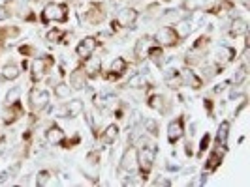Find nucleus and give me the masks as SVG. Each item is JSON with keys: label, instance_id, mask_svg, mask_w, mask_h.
Returning <instances> with one entry per match:
<instances>
[{"label": "nucleus", "instance_id": "f257e3e1", "mask_svg": "<svg viewBox=\"0 0 250 187\" xmlns=\"http://www.w3.org/2000/svg\"><path fill=\"white\" fill-rule=\"evenodd\" d=\"M154 157H156V148L152 144H143L138 150V169L143 180L149 178L150 170H152V165H154Z\"/></svg>", "mask_w": 250, "mask_h": 187}, {"label": "nucleus", "instance_id": "f03ea898", "mask_svg": "<svg viewBox=\"0 0 250 187\" xmlns=\"http://www.w3.org/2000/svg\"><path fill=\"white\" fill-rule=\"evenodd\" d=\"M42 21L43 23H66L68 21V6L51 2L42 12Z\"/></svg>", "mask_w": 250, "mask_h": 187}, {"label": "nucleus", "instance_id": "7ed1b4c3", "mask_svg": "<svg viewBox=\"0 0 250 187\" xmlns=\"http://www.w3.org/2000/svg\"><path fill=\"white\" fill-rule=\"evenodd\" d=\"M53 66H55V58H53V56H40V58H36V60L32 62V66H30L32 81L38 83L40 79H43V77L51 71Z\"/></svg>", "mask_w": 250, "mask_h": 187}, {"label": "nucleus", "instance_id": "20e7f679", "mask_svg": "<svg viewBox=\"0 0 250 187\" xmlns=\"http://www.w3.org/2000/svg\"><path fill=\"white\" fill-rule=\"evenodd\" d=\"M138 10L136 8H125L117 13V19L111 23V30L115 32L117 28H128V26H134V23L138 21Z\"/></svg>", "mask_w": 250, "mask_h": 187}, {"label": "nucleus", "instance_id": "39448f33", "mask_svg": "<svg viewBox=\"0 0 250 187\" xmlns=\"http://www.w3.org/2000/svg\"><path fill=\"white\" fill-rule=\"evenodd\" d=\"M179 39H181V37L177 36L175 28H171V26H162V28L154 34V41H156V45H160V47H175V45H179Z\"/></svg>", "mask_w": 250, "mask_h": 187}, {"label": "nucleus", "instance_id": "423d86ee", "mask_svg": "<svg viewBox=\"0 0 250 187\" xmlns=\"http://www.w3.org/2000/svg\"><path fill=\"white\" fill-rule=\"evenodd\" d=\"M49 92L47 90H40V88H32L30 90V96H28V101H30V107L34 112L43 111L47 105H49Z\"/></svg>", "mask_w": 250, "mask_h": 187}, {"label": "nucleus", "instance_id": "0eeeda50", "mask_svg": "<svg viewBox=\"0 0 250 187\" xmlns=\"http://www.w3.org/2000/svg\"><path fill=\"white\" fill-rule=\"evenodd\" d=\"M235 58V49L233 47H229V45H220V47H216L213 52V62L216 66H226V64H229L231 60Z\"/></svg>", "mask_w": 250, "mask_h": 187}, {"label": "nucleus", "instance_id": "6e6552de", "mask_svg": "<svg viewBox=\"0 0 250 187\" xmlns=\"http://www.w3.org/2000/svg\"><path fill=\"white\" fill-rule=\"evenodd\" d=\"M121 169L128 172V174H132V172H136L138 170V150L136 148H128L123 153V157H121Z\"/></svg>", "mask_w": 250, "mask_h": 187}, {"label": "nucleus", "instance_id": "1a4fd4ad", "mask_svg": "<svg viewBox=\"0 0 250 187\" xmlns=\"http://www.w3.org/2000/svg\"><path fill=\"white\" fill-rule=\"evenodd\" d=\"M183 135H185V118L179 116L177 120L169 122V125H167V140L171 144H175L183 138Z\"/></svg>", "mask_w": 250, "mask_h": 187}, {"label": "nucleus", "instance_id": "9d476101", "mask_svg": "<svg viewBox=\"0 0 250 187\" xmlns=\"http://www.w3.org/2000/svg\"><path fill=\"white\" fill-rule=\"evenodd\" d=\"M98 47V41H96V37H83L79 43H77V47H75V52H77V56H81V58H88V56H92V52L96 51Z\"/></svg>", "mask_w": 250, "mask_h": 187}, {"label": "nucleus", "instance_id": "9b49d317", "mask_svg": "<svg viewBox=\"0 0 250 187\" xmlns=\"http://www.w3.org/2000/svg\"><path fill=\"white\" fill-rule=\"evenodd\" d=\"M21 116H23V107H21L19 101H15V103H12V105H6V109H4V112H2V120H4V124L6 125L15 124Z\"/></svg>", "mask_w": 250, "mask_h": 187}, {"label": "nucleus", "instance_id": "f8f14e48", "mask_svg": "<svg viewBox=\"0 0 250 187\" xmlns=\"http://www.w3.org/2000/svg\"><path fill=\"white\" fill-rule=\"evenodd\" d=\"M105 19V10L102 4H90L85 12V21L88 25H100L102 21Z\"/></svg>", "mask_w": 250, "mask_h": 187}, {"label": "nucleus", "instance_id": "ddd939ff", "mask_svg": "<svg viewBox=\"0 0 250 187\" xmlns=\"http://www.w3.org/2000/svg\"><path fill=\"white\" fill-rule=\"evenodd\" d=\"M83 111H85L83 101L72 100V101H68L62 109H59V114H62V116H66V118H75V116H79Z\"/></svg>", "mask_w": 250, "mask_h": 187}, {"label": "nucleus", "instance_id": "4468645a", "mask_svg": "<svg viewBox=\"0 0 250 187\" xmlns=\"http://www.w3.org/2000/svg\"><path fill=\"white\" fill-rule=\"evenodd\" d=\"M81 68H83V71H85L87 77L96 79L98 73L102 71V62H100V58H96V56H88V58H85V64H83Z\"/></svg>", "mask_w": 250, "mask_h": 187}, {"label": "nucleus", "instance_id": "2eb2a0df", "mask_svg": "<svg viewBox=\"0 0 250 187\" xmlns=\"http://www.w3.org/2000/svg\"><path fill=\"white\" fill-rule=\"evenodd\" d=\"M126 69H128V62H126L123 56H119V58H115L111 62V68H109V75H107V79L113 81V79H119L121 75L125 73Z\"/></svg>", "mask_w": 250, "mask_h": 187}, {"label": "nucleus", "instance_id": "dca6fc26", "mask_svg": "<svg viewBox=\"0 0 250 187\" xmlns=\"http://www.w3.org/2000/svg\"><path fill=\"white\" fill-rule=\"evenodd\" d=\"M224 150L226 148H222V150L216 148L213 153L209 155V159H207V163H205V169H207V172H214V170H216V169L222 165V159H224Z\"/></svg>", "mask_w": 250, "mask_h": 187}, {"label": "nucleus", "instance_id": "f3484780", "mask_svg": "<svg viewBox=\"0 0 250 187\" xmlns=\"http://www.w3.org/2000/svg\"><path fill=\"white\" fill-rule=\"evenodd\" d=\"M85 83H87V75L83 71V68H77L70 73V86L74 90H81L85 88Z\"/></svg>", "mask_w": 250, "mask_h": 187}, {"label": "nucleus", "instance_id": "a211bd4d", "mask_svg": "<svg viewBox=\"0 0 250 187\" xmlns=\"http://www.w3.org/2000/svg\"><path fill=\"white\" fill-rule=\"evenodd\" d=\"M45 140L49 142V144H61L64 140V131L59 127V125H51L49 129L45 131Z\"/></svg>", "mask_w": 250, "mask_h": 187}, {"label": "nucleus", "instance_id": "6ab92c4d", "mask_svg": "<svg viewBox=\"0 0 250 187\" xmlns=\"http://www.w3.org/2000/svg\"><path fill=\"white\" fill-rule=\"evenodd\" d=\"M249 32V23L245 21V19H233V23H231V28H229V36L237 37V36H245Z\"/></svg>", "mask_w": 250, "mask_h": 187}, {"label": "nucleus", "instance_id": "aec40b11", "mask_svg": "<svg viewBox=\"0 0 250 187\" xmlns=\"http://www.w3.org/2000/svg\"><path fill=\"white\" fill-rule=\"evenodd\" d=\"M126 86H130V88H149L150 83L147 81V75H145V73H136V75H132V77L128 79Z\"/></svg>", "mask_w": 250, "mask_h": 187}, {"label": "nucleus", "instance_id": "412c9836", "mask_svg": "<svg viewBox=\"0 0 250 187\" xmlns=\"http://www.w3.org/2000/svg\"><path fill=\"white\" fill-rule=\"evenodd\" d=\"M21 75V71H19V66L17 64H13V62H10V64H6L4 68H2V79L4 81H15L17 77Z\"/></svg>", "mask_w": 250, "mask_h": 187}, {"label": "nucleus", "instance_id": "4be33fe9", "mask_svg": "<svg viewBox=\"0 0 250 187\" xmlns=\"http://www.w3.org/2000/svg\"><path fill=\"white\" fill-rule=\"evenodd\" d=\"M166 85L169 88H179L183 85V75L179 69H167L166 73Z\"/></svg>", "mask_w": 250, "mask_h": 187}, {"label": "nucleus", "instance_id": "5701e85b", "mask_svg": "<svg viewBox=\"0 0 250 187\" xmlns=\"http://www.w3.org/2000/svg\"><path fill=\"white\" fill-rule=\"evenodd\" d=\"M228 137H229V122L224 120L220 127H218V135H216V142H218V146H222L226 148L228 146Z\"/></svg>", "mask_w": 250, "mask_h": 187}, {"label": "nucleus", "instance_id": "b1692460", "mask_svg": "<svg viewBox=\"0 0 250 187\" xmlns=\"http://www.w3.org/2000/svg\"><path fill=\"white\" fill-rule=\"evenodd\" d=\"M147 105H149L150 109H154V111H158V112L167 111V109H166V98L160 96V94H152L149 98V101H147Z\"/></svg>", "mask_w": 250, "mask_h": 187}, {"label": "nucleus", "instance_id": "393cba45", "mask_svg": "<svg viewBox=\"0 0 250 187\" xmlns=\"http://www.w3.org/2000/svg\"><path fill=\"white\" fill-rule=\"evenodd\" d=\"M192 28H194V26H192V23H190V19H181V21L175 25V32H177V36L183 39V37L190 36Z\"/></svg>", "mask_w": 250, "mask_h": 187}, {"label": "nucleus", "instance_id": "a878e982", "mask_svg": "<svg viewBox=\"0 0 250 187\" xmlns=\"http://www.w3.org/2000/svg\"><path fill=\"white\" fill-rule=\"evenodd\" d=\"M117 137H119V125L111 124L105 127V131H104V135H102V140H104L105 144H111V142L117 140Z\"/></svg>", "mask_w": 250, "mask_h": 187}, {"label": "nucleus", "instance_id": "bb28decb", "mask_svg": "<svg viewBox=\"0 0 250 187\" xmlns=\"http://www.w3.org/2000/svg\"><path fill=\"white\" fill-rule=\"evenodd\" d=\"M209 0H185L183 2V10L185 12H198L201 8H205V4H207Z\"/></svg>", "mask_w": 250, "mask_h": 187}, {"label": "nucleus", "instance_id": "cd10ccee", "mask_svg": "<svg viewBox=\"0 0 250 187\" xmlns=\"http://www.w3.org/2000/svg\"><path fill=\"white\" fill-rule=\"evenodd\" d=\"M70 94H72V86H70V85H66V83L55 85V96H57L59 100H68Z\"/></svg>", "mask_w": 250, "mask_h": 187}, {"label": "nucleus", "instance_id": "c85d7f7f", "mask_svg": "<svg viewBox=\"0 0 250 187\" xmlns=\"http://www.w3.org/2000/svg\"><path fill=\"white\" fill-rule=\"evenodd\" d=\"M147 56H149L152 62H156L158 66L162 64V58H164V51L160 45H154V47H149L147 49Z\"/></svg>", "mask_w": 250, "mask_h": 187}, {"label": "nucleus", "instance_id": "c756f323", "mask_svg": "<svg viewBox=\"0 0 250 187\" xmlns=\"http://www.w3.org/2000/svg\"><path fill=\"white\" fill-rule=\"evenodd\" d=\"M185 79H187V83H188V85H190L192 88H194V90H200L201 85H203L201 77H198V75L194 73L192 69H187V73H185Z\"/></svg>", "mask_w": 250, "mask_h": 187}, {"label": "nucleus", "instance_id": "7c9ffc66", "mask_svg": "<svg viewBox=\"0 0 250 187\" xmlns=\"http://www.w3.org/2000/svg\"><path fill=\"white\" fill-rule=\"evenodd\" d=\"M51 180H53V172L51 170H40L36 174V184L38 186H49L51 184Z\"/></svg>", "mask_w": 250, "mask_h": 187}, {"label": "nucleus", "instance_id": "2f4dec72", "mask_svg": "<svg viewBox=\"0 0 250 187\" xmlns=\"http://www.w3.org/2000/svg\"><path fill=\"white\" fill-rule=\"evenodd\" d=\"M247 75H249V71H247V66H241L237 71H235V75H233V79H231V83L235 85V86H241L243 83H245V79H247Z\"/></svg>", "mask_w": 250, "mask_h": 187}, {"label": "nucleus", "instance_id": "473e14b6", "mask_svg": "<svg viewBox=\"0 0 250 187\" xmlns=\"http://www.w3.org/2000/svg\"><path fill=\"white\" fill-rule=\"evenodd\" d=\"M147 41H149V37H141L138 39V43H136V49H134V54L138 56L139 60L145 56V49H147Z\"/></svg>", "mask_w": 250, "mask_h": 187}, {"label": "nucleus", "instance_id": "72a5a7b5", "mask_svg": "<svg viewBox=\"0 0 250 187\" xmlns=\"http://www.w3.org/2000/svg\"><path fill=\"white\" fill-rule=\"evenodd\" d=\"M19 98H21V88L13 86L12 90L6 94V105H12L15 101H19Z\"/></svg>", "mask_w": 250, "mask_h": 187}, {"label": "nucleus", "instance_id": "f704fd0d", "mask_svg": "<svg viewBox=\"0 0 250 187\" xmlns=\"http://www.w3.org/2000/svg\"><path fill=\"white\" fill-rule=\"evenodd\" d=\"M145 129L149 131L150 135H158V122L152 120V118H147L145 120Z\"/></svg>", "mask_w": 250, "mask_h": 187}, {"label": "nucleus", "instance_id": "c9c22d12", "mask_svg": "<svg viewBox=\"0 0 250 187\" xmlns=\"http://www.w3.org/2000/svg\"><path fill=\"white\" fill-rule=\"evenodd\" d=\"M109 101H111V98H105V96H94V105H96L98 109H105V107H109Z\"/></svg>", "mask_w": 250, "mask_h": 187}, {"label": "nucleus", "instance_id": "e433bc0d", "mask_svg": "<svg viewBox=\"0 0 250 187\" xmlns=\"http://www.w3.org/2000/svg\"><path fill=\"white\" fill-rule=\"evenodd\" d=\"M62 37H64V32H62V30H59V28L51 30L49 34H47V39H49V41H53V43H55V41H61Z\"/></svg>", "mask_w": 250, "mask_h": 187}, {"label": "nucleus", "instance_id": "4c0bfd02", "mask_svg": "<svg viewBox=\"0 0 250 187\" xmlns=\"http://www.w3.org/2000/svg\"><path fill=\"white\" fill-rule=\"evenodd\" d=\"M209 142H211V135L205 133V137L201 138V144H200V155H203V152L209 148Z\"/></svg>", "mask_w": 250, "mask_h": 187}, {"label": "nucleus", "instance_id": "58836bf2", "mask_svg": "<svg viewBox=\"0 0 250 187\" xmlns=\"http://www.w3.org/2000/svg\"><path fill=\"white\" fill-rule=\"evenodd\" d=\"M87 161L90 163V165H98V161H100V155H98V152H90L87 155Z\"/></svg>", "mask_w": 250, "mask_h": 187}, {"label": "nucleus", "instance_id": "ea45409f", "mask_svg": "<svg viewBox=\"0 0 250 187\" xmlns=\"http://www.w3.org/2000/svg\"><path fill=\"white\" fill-rule=\"evenodd\" d=\"M21 54H25V56H28V54H36V49L34 47H30V45H25V47H21Z\"/></svg>", "mask_w": 250, "mask_h": 187}, {"label": "nucleus", "instance_id": "a19ab883", "mask_svg": "<svg viewBox=\"0 0 250 187\" xmlns=\"http://www.w3.org/2000/svg\"><path fill=\"white\" fill-rule=\"evenodd\" d=\"M8 17H10L8 8H6V6H0V21H4V19H8Z\"/></svg>", "mask_w": 250, "mask_h": 187}, {"label": "nucleus", "instance_id": "79ce46f5", "mask_svg": "<svg viewBox=\"0 0 250 187\" xmlns=\"http://www.w3.org/2000/svg\"><path fill=\"white\" fill-rule=\"evenodd\" d=\"M154 186H171V182L166 180V178H158V180L154 182Z\"/></svg>", "mask_w": 250, "mask_h": 187}, {"label": "nucleus", "instance_id": "37998d69", "mask_svg": "<svg viewBox=\"0 0 250 187\" xmlns=\"http://www.w3.org/2000/svg\"><path fill=\"white\" fill-rule=\"evenodd\" d=\"M179 167H181L179 163H167V169H169V170H177Z\"/></svg>", "mask_w": 250, "mask_h": 187}, {"label": "nucleus", "instance_id": "c03bdc74", "mask_svg": "<svg viewBox=\"0 0 250 187\" xmlns=\"http://www.w3.org/2000/svg\"><path fill=\"white\" fill-rule=\"evenodd\" d=\"M2 36H4V32H2V30H0V41H2Z\"/></svg>", "mask_w": 250, "mask_h": 187}, {"label": "nucleus", "instance_id": "a18cd8bd", "mask_svg": "<svg viewBox=\"0 0 250 187\" xmlns=\"http://www.w3.org/2000/svg\"><path fill=\"white\" fill-rule=\"evenodd\" d=\"M115 2H119V0H115Z\"/></svg>", "mask_w": 250, "mask_h": 187}]
</instances>
